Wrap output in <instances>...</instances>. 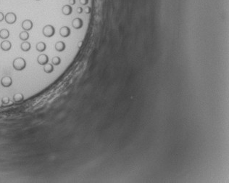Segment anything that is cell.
Masks as SVG:
<instances>
[{
	"label": "cell",
	"instance_id": "obj_1",
	"mask_svg": "<svg viewBox=\"0 0 229 183\" xmlns=\"http://www.w3.org/2000/svg\"><path fill=\"white\" fill-rule=\"evenodd\" d=\"M12 66L16 71H20L26 68V61L23 58H17L12 62Z\"/></svg>",
	"mask_w": 229,
	"mask_h": 183
},
{
	"label": "cell",
	"instance_id": "obj_2",
	"mask_svg": "<svg viewBox=\"0 0 229 183\" xmlns=\"http://www.w3.org/2000/svg\"><path fill=\"white\" fill-rule=\"evenodd\" d=\"M42 33L45 37L51 38L55 34V28L51 25H47L43 28Z\"/></svg>",
	"mask_w": 229,
	"mask_h": 183
},
{
	"label": "cell",
	"instance_id": "obj_3",
	"mask_svg": "<svg viewBox=\"0 0 229 183\" xmlns=\"http://www.w3.org/2000/svg\"><path fill=\"white\" fill-rule=\"evenodd\" d=\"M5 20L7 24H14L17 20L16 14L12 12H7L5 15Z\"/></svg>",
	"mask_w": 229,
	"mask_h": 183
},
{
	"label": "cell",
	"instance_id": "obj_4",
	"mask_svg": "<svg viewBox=\"0 0 229 183\" xmlns=\"http://www.w3.org/2000/svg\"><path fill=\"white\" fill-rule=\"evenodd\" d=\"M49 57L47 54H39L37 58V62L38 63L41 65H47L49 63Z\"/></svg>",
	"mask_w": 229,
	"mask_h": 183
},
{
	"label": "cell",
	"instance_id": "obj_5",
	"mask_svg": "<svg viewBox=\"0 0 229 183\" xmlns=\"http://www.w3.org/2000/svg\"><path fill=\"white\" fill-rule=\"evenodd\" d=\"M1 84L4 87H9L12 84V78L9 76H3L1 79Z\"/></svg>",
	"mask_w": 229,
	"mask_h": 183
},
{
	"label": "cell",
	"instance_id": "obj_6",
	"mask_svg": "<svg viewBox=\"0 0 229 183\" xmlns=\"http://www.w3.org/2000/svg\"><path fill=\"white\" fill-rule=\"evenodd\" d=\"M22 29H23L26 31H30L32 29H33V22L31 21L29 19H26V20H23V23L21 24Z\"/></svg>",
	"mask_w": 229,
	"mask_h": 183
},
{
	"label": "cell",
	"instance_id": "obj_7",
	"mask_svg": "<svg viewBox=\"0 0 229 183\" xmlns=\"http://www.w3.org/2000/svg\"><path fill=\"white\" fill-rule=\"evenodd\" d=\"M0 47H1V49L5 52L9 51V50H11V48H12V43L7 39L4 40V41H2V43L0 44Z\"/></svg>",
	"mask_w": 229,
	"mask_h": 183
},
{
	"label": "cell",
	"instance_id": "obj_8",
	"mask_svg": "<svg viewBox=\"0 0 229 183\" xmlns=\"http://www.w3.org/2000/svg\"><path fill=\"white\" fill-rule=\"evenodd\" d=\"M70 29L69 27L68 26H62L60 29V35L62 37H64V38H66V37H68V36L70 35Z\"/></svg>",
	"mask_w": 229,
	"mask_h": 183
},
{
	"label": "cell",
	"instance_id": "obj_9",
	"mask_svg": "<svg viewBox=\"0 0 229 183\" xmlns=\"http://www.w3.org/2000/svg\"><path fill=\"white\" fill-rule=\"evenodd\" d=\"M72 26L75 29H80L83 27V22L81 18H75L72 22Z\"/></svg>",
	"mask_w": 229,
	"mask_h": 183
},
{
	"label": "cell",
	"instance_id": "obj_10",
	"mask_svg": "<svg viewBox=\"0 0 229 183\" xmlns=\"http://www.w3.org/2000/svg\"><path fill=\"white\" fill-rule=\"evenodd\" d=\"M54 48H55V50L57 52H63L65 50V48H66V44L62 41H57L55 44V45H54Z\"/></svg>",
	"mask_w": 229,
	"mask_h": 183
},
{
	"label": "cell",
	"instance_id": "obj_11",
	"mask_svg": "<svg viewBox=\"0 0 229 183\" xmlns=\"http://www.w3.org/2000/svg\"><path fill=\"white\" fill-rule=\"evenodd\" d=\"M62 12L64 15H70L72 12V8L71 5H64L62 8Z\"/></svg>",
	"mask_w": 229,
	"mask_h": 183
},
{
	"label": "cell",
	"instance_id": "obj_12",
	"mask_svg": "<svg viewBox=\"0 0 229 183\" xmlns=\"http://www.w3.org/2000/svg\"><path fill=\"white\" fill-rule=\"evenodd\" d=\"M36 49L38 52H43L47 50V44L44 41H39L38 42L36 45Z\"/></svg>",
	"mask_w": 229,
	"mask_h": 183
},
{
	"label": "cell",
	"instance_id": "obj_13",
	"mask_svg": "<svg viewBox=\"0 0 229 183\" xmlns=\"http://www.w3.org/2000/svg\"><path fill=\"white\" fill-rule=\"evenodd\" d=\"M20 49L23 52H28L31 49V44L29 41H25L20 44Z\"/></svg>",
	"mask_w": 229,
	"mask_h": 183
},
{
	"label": "cell",
	"instance_id": "obj_14",
	"mask_svg": "<svg viewBox=\"0 0 229 183\" xmlns=\"http://www.w3.org/2000/svg\"><path fill=\"white\" fill-rule=\"evenodd\" d=\"M9 31L6 29H3L0 30V38L3 40H6L9 38Z\"/></svg>",
	"mask_w": 229,
	"mask_h": 183
},
{
	"label": "cell",
	"instance_id": "obj_15",
	"mask_svg": "<svg viewBox=\"0 0 229 183\" xmlns=\"http://www.w3.org/2000/svg\"><path fill=\"white\" fill-rule=\"evenodd\" d=\"M29 37H30V36H29L28 32L26 31H23L20 32V34H19V38H20V40H22L23 41L28 40Z\"/></svg>",
	"mask_w": 229,
	"mask_h": 183
},
{
	"label": "cell",
	"instance_id": "obj_16",
	"mask_svg": "<svg viewBox=\"0 0 229 183\" xmlns=\"http://www.w3.org/2000/svg\"><path fill=\"white\" fill-rule=\"evenodd\" d=\"M54 65L51 63H47V65H44V71L47 73H51L54 71Z\"/></svg>",
	"mask_w": 229,
	"mask_h": 183
},
{
	"label": "cell",
	"instance_id": "obj_17",
	"mask_svg": "<svg viewBox=\"0 0 229 183\" xmlns=\"http://www.w3.org/2000/svg\"><path fill=\"white\" fill-rule=\"evenodd\" d=\"M61 63V58L58 56H55L51 60V64L53 65H59Z\"/></svg>",
	"mask_w": 229,
	"mask_h": 183
},
{
	"label": "cell",
	"instance_id": "obj_18",
	"mask_svg": "<svg viewBox=\"0 0 229 183\" xmlns=\"http://www.w3.org/2000/svg\"><path fill=\"white\" fill-rule=\"evenodd\" d=\"M24 97H23V94H15V95L13 96V100H15V102H20L21 100H23Z\"/></svg>",
	"mask_w": 229,
	"mask_h": 183
},
{
	"label": "cell",
	"instance_id": "obj_19",
	"mask_svg": "<svg viewBox=\"0 0 229 183\" xmlns=\"http://www.w3.org/2000/svg\"><path fill=\"white\" fill-rule=\"evenodd\" d=\"M79 1L81 5H87L89 3V0H79Z\"/></svg>",
	"mask_w": 229,
	"mask_h": 183
},
{
	"label": "cell",
	"instance_id": "obj_20",
	"mask_svg": "<svg viewBox=\"0 0 229 183\" xmlns=\"http://www.w3.org/2000/svg\"><path fill=\"white\" fill-rule=\"evenodd\" d=\"M4 20H5V15L3 12H0V22L3 21Z\"/></svg>",
	"mask_w": 229,
	"mask_h": 183
},
{
	"label": "cell",
	"instance_id": "obj_21",
	"mask_svg": "<svg viewBox=\"0 0 229 183\" xmlns=\"http://www.w3.org/2000/svg\"><path fill=\"white\" fill-rule=\"evenodd\" d=\"M85 12H86V14H89L91 12V7L89 6H86V8H85Z\"/></svg>",
	"mask_w": 229,
	"mask_h": 183
},
{
	"label": "cell",
	"instance_id": "obj_22",
	"mask_svg": "<svg viewBox=\"0 0 229 183\" xmlns=\"http://www.w3.org/2000/svg\"><path fill=\"white\" fill-rule=\"evenodd\" d=\"M82 12H83V8H82L81 7H79L77 8V12L79 14H81Z\"/></svg>",
	"mask_w": 229,
	"mask_h": 183
},
{
	"label": "cell",
	"instance_id": "obj_23",
	"mask_svg": "<svg viewBox=\"0 0 229 183\" xmlns=\"http://www.w3.org/2000/svg\"><path fill=\"white\" fill-rule=\"evenodd\" d=\"M75 4V0H69V5H74Z\"/></svg>",
	"mask_w": 229,
	"mask_h": 183
},
{
	"label": "cell",
	"instance_id": "obj_24",
	"mask_svg": "<svg viewBox=\"0 0 229 183\" xmlns=\"http://www.w3.org/2000/svg\"><path fill=\"white\" fill-rule=\"evenodd\" d=\"M36 1H40V0H36Z\"/></svg>",
	"mask_w": 229,
	"mask_h": 183
}]
</instances>
